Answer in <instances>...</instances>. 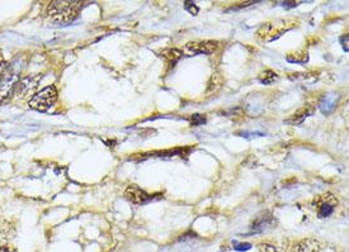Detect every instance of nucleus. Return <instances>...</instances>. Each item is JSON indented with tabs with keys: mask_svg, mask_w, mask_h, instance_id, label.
Here are the masks:
<instances>
[{
	"mask_svg": "<svg viewBox=\"0 0 349 252\" xmlns=\"http://www.w3.org/2000/svg\"><path fill=\"white\" fill-rule=\"evenodd\" d=\"M341 42H343V49L345 50V51H348V36H343V37H341Z\"/></svg>",
	"mask_w": 349,
	"mask_h": 252,
	"instance_id": "412c9836",
	"label": "nucleus"
},
{
	"mask_svg": "<svg viewBox=\"0 0 349 252\" xmlns=\"http://www.w3.org/2000/svg\"><path fill=\"white\" fill-rule=\"evenodd\" d=\"M336 105V97L334 94H328L326 97L322 98V100L320 102V109L324 114H330L334 110Z\"/></svg>",
	"mask_w": 349,
	"mask_h": 252,
	"instance_id": "9b49d317",
	"label": "nucleus"
},
{
	"mask_svg": "<svg viewBox=\"0 0 349 252\" xmlns=\"http://www.w3.org/2000/svg\"><path fill=\"white\" fill-rule=\"evenodd\" d=\"M125 196L127 200L131 201L132 204H137V205H141L151 199V196L145 190L136 185L127 186V189L125 190Z\"/></svg>",
	"mask_w": 349,
	"mask_h": 252,
	"instance_id": "6e6552de",
	"label": "nucleus"
},
{
	"mask_svg": "<svg viewBox=\"0 0 349 252\" xmlns=\"http://www.w3.org/2000/svg\"><path fill=\"white\" fill-rule=\"evenodd\" d=\"M84 2L76 0H55L51 2L46 9V13L51 21L56 23L66 25L73 22L79 16V12L83 9Z\"/></svg>",
	"mask_w": 349,
	"mask_h": 252,
	"instance_id": "f257e3e1",
	"label": "nucleus"
},
{
	"mask_svg": "<svg viewBox=\"0 0 349 252\" xmlns=\"http://www.w3.org/2000/svg\"><path fill=\"white\" fill-rule=\"evenodd\" d=\"M184 9L188 11L191 14H193V16H196L198 13V7L194 3H192V2H184Z\"/></svg>",
	"mask_w": 349,
	"mask_h": 252,
	"instance_id": "dca6fc26",
	"label": "nucleus"
},
{
	"mask_svg": "<svg viewBox=\"0 0 349 252\" xmlns=\"http://www.w3.org/2000/svg\"><path fill=\"white\" fill-rule=\"evenodd\" d=\"M259 252H277V249L274 248L272 244H261L259 247Z\"/></svg>",
	"mask_w": 349,
	"mask_h": 252,
	"instance_id": "6ab92c4d",
	"label": "nucleus"
},
{
	"mask_svg": "<svg viewBox=\"0 0 349 252\" xmlns=\"http://www.w3.org/2000/svg\"><path fill=\"white\" fill-rule=\"evenodd\" d=\"M185 51L191 54H212L217 49V42L215 41H202V42H189L185 45Z\"/></svg>",
	"mask_w": 349,
	"mask_h": 252,
	"instance_id": "0eeeda50",
	"label": "nucleus"
},
{
	"mask_svg": "<svg viewBox=\"0 0 349 252\" xmlns=\"http://www.w3.org/2000/svg\"><path fill=\"white\" fill-rule=\"evenodd\" d=\"M204 123H206V118L203 116H201V114H193V117H192V124L193 126H201V124Z\"/></svg>",
	"mask_w": 349,
	"mask_h": 252,
	"instance_id": "f3484780",
	"label": "nucleus"
},
{
	"mask_svg": "<svg viewBox=\"0 0 349 252\" xmlns=\"http://www.w3.org/2000/svg\"><path fill=\"white\" fill-rule=\"evenodd\" d=\"M277 78H278V76H277V74L274 73V71L266 70L259 76V81H261L262 84H264V85H269V84L273 83L274 80H277Z\"/></svg>",
	"mask_w": 349,
	"mask_h": 252,
	"instance_id": "2eb2a0df",
	"label": "nucleus"
},
{
	"mask_svg": "<svg viewBox=\"0 0 349 252\" xmlns=\"http://www.w3.org/2000/svg\"><path fill=\"white\" fill-rule=\"evenodd\" d=\"M282 6L286 7V8H292V7L297 6V3L296 2H283Z\"/></svg>",
	"mask_w": 349,
	"mask_h": 252,
	"instance_id": "4be33fe9",
	"label": "nucleus"
},
{
	"mask_svg": "<svg viewBox=\"0 0 349 252\" xmlns=\"http://www.w3.org/2000/svg\"><path fill=\"white\" fill-rule=\"evenodd\" d=\"M41 78H42L41 75H33L22 79L18 83V85H17V97L21 98V99H25V98L30 97V95H35L36 89H37Z\"/></svg>",
	"mask_w": 349,
	"mask_h": 252,
	"instance_id": "39448f33",
	"label": "nucleus"
},
{
	"mask_svg": "<svg viewBox=\"0 0 349 252\" xmlns=\"http://www.w3.org/2000/svg\"><path fill=\"white\" fill-rule=\"evenodd\" d=\"M321 249V243L316 239L307 238L304 241L298 242L295 247L293 252H320Z\"/></svg>",
	"mask_w": 349,
	"mask_h": 252,
	"instance_id": "1a4fd4ad",
	"label": "nucleus"
},
{
	"mask_svg": "<svg viewBox=\"0 0 349 252\" xmlns=\"http://www.w3.org/2000/svg\"><path fill=\"white\" fill-rule=\"evenodd\" d=\"M287 30H290V27H287V22H269L258 31V37L261 40L272 42L279 36H282Z\"/></svg>",
	"mask_w": 349,
	"mask_h": 252,
	"instance_id": "20e7f679",
	"label": "nucleus"
},
{
	"mask_svg": "<svg viewBox=\"0 0 349 252\" xmlns=\"http://www.w3.org/2000/svg\"><path fill=\"white\" fill-rule=\"evenodd\" d=\"M18 83L19 80L17 76H11L6 81L0 83V105L7 104L12 99V97L16 94Z\"/></svg>",
	"mask_w": 349,
	"mask_h": 252,
	"instance_id": "423d86ee",
	"label": "nucleus"
},
{
	"mask_svg": "<svg viewBox=\"0 0 349 252\" xmlns=\"http://www.w3.org/2000/svg\"><path fill=\"white\" fill-rule=\"evenodd\" d=\"M182 55L183 52L178 49H168L161 52V56L167 59L168 61H177V60H179L182 57Z\"/></svg>",
	"mask_w": 349,
	"mask_h": 252,
	"instance_id": "4468645a",
	"label": "nucleus"
},
{
	"mask_svg": "<svg viewBox=\"0 0 349 252\" xmlns=\"http://www.w3.org/2000/svg\"><path fill=\"white\" fill-rule=\"evenodd\" d=\"M336 205H338V199L330 193L317 196L312 203V207H314V209H316V214L319 218L330 217L335 210Z\"/></svg>",
	"mask_w": 349,
	"mask_h": 252,
	"instance_id": "7ed1b4c3",
	"label": "nucleus"
},
{
	"mask_svg": "<svg viewBox=\"0 0 349 252\" xmlns=\"http://www.w3.org/2000/svg\"><path fill=\"white\" fill-rule=\"evenodd\" d=\"M271 222H272L271 213H263V214L259 215V217L253 222L252 229L254 232H262L266 229L267 225H269V223Z\"/></svg>",
	"mask_w": 349,
	"mask_h": 252,
	"instance_id": "9d476101",
	"label": "nucleus"
},
{
	"mask_svg": "<svg viewBox=\"0 0 349 252\" xmlns=\"http://www.w3.org/2000/svg\"><path fill=\"white\" fill-rule=\"evenodd\" d=\"M234 248L237 249V251H247V249L252 248V244L250 243H238V242H235Z\"/></svg>",
	"mask_w": 349,
	"mask_h": 252,
	"instance_id": "a211bd4d",
	"label": "nucleus"
},
{
	"mask_svg": "<svg viewBox=\"0 0 349 252\" xmlns=\"http://www.w3.org/2000/svg\"><path fill=\"white\" fill-rule=\"evenodd\" d=\"M57 100V90L55 86H47L41 91L36 93L30 100L28 105L31 109L38 110V112H45L50 109Z\"/></svg>",
	"mask_w": 349,
	"mask_h": 252,
	"instance_id": "f03ea898",
	"label": "nucleus"
},
{
	"mask_svg": "<svg viewBox=\"0 0 349 252\" xmlns=\"http://www.w3.org/2000/svg\"><path fill=\"white\" fill-rule=\"evenodd\" d=\"M11 76V66H9V64L6 61V59H4L3 54L0 51V83L6 81L7 79H9Z\"/></svg>",
	"mask_w": 349,
	"mask_h": 252,
	"instance_id": "f8f14e48",
	"label": "nucleus"
},
{
	"mask_svg": "<svg viewBox=\"0 0 349 252\" xmlns=\"http://www.w3.org/2000/svg\"><path fill=\"white\" fill-rule=\"evenodd\" d=\"M0 252H17V249L14 248L13 246H9V244H6V246L0 247Z\"/></svg>",
	"mask_w": 349,
	"mask_h": 252,
	"instance_id": "aec40b11",
	"label": "nucleus"
},
{
	"mask_svg": "<svg viewBox=\"0 0 349 252\" xmlns=\"http://www.w3.org/2000/svg\"><path fill=\"white\" fill-rule=\"evenodd\" d=\"M310 116V110L309 109H301V110H298V112H296L295 114H293L292 117H291L290 119H287V123H291V124H300V123H302V122L305 121V119L307 118V117Z\"/></svg>",
	"mask_w": 349,
	"mask_h": 252,
	"instance_id": "ddd939ff",
	"label": "nucleus"
}]
</instances>
